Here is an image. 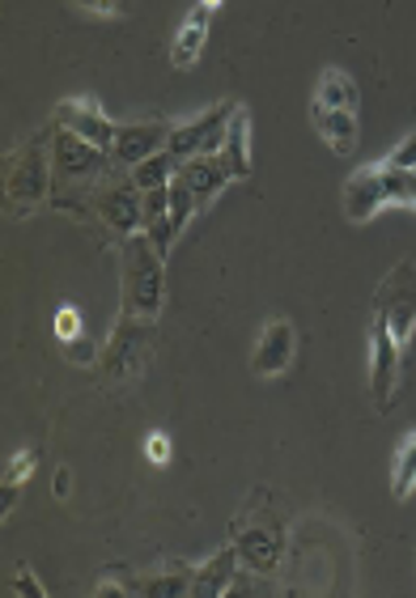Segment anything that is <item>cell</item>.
Returning a JSON list of instances; mask_svg holds the SVG:
<instances>
[{
    "label": "cell",
    "mask_w": 416,
    "mask_h": 598,
    "mask_svg": "<svg viewBox=\"0 0 416 598\" xmlns=\"http://www.w3.org/2000/svg\"><path fill=\"white\" fill-rule=\"evenodd\" d=\"M311 124L319 127V136L331 145V154L349 158L357 149V111H336V106H323L319 98L311 102Z\"/></svg>",
    "instance_id": "2e32d148"
},
{
    "label": "cell",
    "mask_w": 416,
    "mask_h": 598,
    "mask_svg": "<svg viewBox=\"0 0 416 598\" xmlns=\"http://www.w3.org/2000/svg\"><path fill=\"white\" fill-rule=\"evenodd\" d=\"M52 140H56V120L38 127L31 140L4 161V195H9L13 213H31L38 204H52V191H56Z\"/></svg>",
    "instance_id": "7a4b0ae2"
},
{
    "label": "cell",
    "mask_w": 416,
    "mask_h": 598,
    "mask_svg": "<svg viewBox=\"0 0 416 598\" xmlns=\"http://www.w3.org/2000/svg\"><path fill=\"white\" fill-rule=\"evenodd\" d=\"M386 161H391V166H404V170H416V132H408V136L386 154Z\"/></svg>",
    "instance_id": "f1b7e54d"
},
{
    "label": "cell",
    "mask_w": 416,
    "mask_h": 598,
    "mask_svg": "<svg viewBox=\"0 0 416 598\" xmlns=\"http://www.w3.org/2000/svg\"><path fill=\"white\" fill-rule=\"evenodd\" d=\"M293 352H297V331L289 318H272L263 331H259L256 357H251V370L256 379H281L289 365H293Z\"/></svg>",
    "instance_id": "7c38bea8"
},
{
    "label": "cell",
    "mask_w": 416,
    "mask_h": 598,
    "mask_svg": "<svg viewBox=\"0 0 416 598\" xmlns=\"http://www.w3.org/2000/svg\"><path fill=\"white\" fill-rule=\"evenodd\" d=\"M72 4H77V9H90V13H106V18L132 9V0H72Z\"/></svg>",
    "instance_id": "4dcf8cb0"
},
{
    "label": "cell",
    "mask_w": 416,
    "mask_h": 598,
    "mask_svg": "<svg viewBox=\"0 0 416 598\" xmlns=\"http://www.w3.org/2000/svg\"><path fill=\"white\" fill-rule=\"evenodd\" d=\"M225 161L234 166V174L238 179H247L251 174V120H247V111L238 106L234 111V120L225 127V145H222Z\"/></svg>",
    "instance_id": "d6986e66"
},
{
    "label": "cell",
    "mask_w": 416,
    "mask_h": 598,
    "mask_svg": "<svg viewBox=\"0 0 416 598\" xmlns=\"http://www.w3.org/2000/svg\"><path fill=\"white\" fill-rule=\"evenodd\" d=\"M68 493H72V472L56 467V497H68Z\"/></svg>",
    "instance_id": "d6a6232c"
},
{
    "label": "cell",
    "mask_w": 416,
    "mask_h": 598,
    "mask_svg": "<svg viewBox=\"0 0 416 598\" xmlns=\"http://www.w3.org/2000/svg\"><path fill=\"white\" fill-rule=\"evenodd\" d=\"M34 467H38V450H22L18 459H9V467H4V484H26Z\"/></svg>",
    "instance_id": "484cf974"
},
{
    "label": "cell",
    "mask_w": 416,
    "mask_h": 598,
    "mask_svg": "<svg viewBox=\"0 0 416 598\" xmlns=\"http://www.w3.org/2000/svg\"><path fill=\"white\" fill-rule=\"evenodd\" d=\"M145 234L154 238V247H158L161 255L175 247V238H179V229H175V221H170V213H161V217H149L145 221Z\"/></svg>",
    "instance_id": "d4e9b609"
},
{
    "label": "cell",
    "mask_w": 416,
    "mask_h": 598,
    "mask_svg": "<svg viewBox=\"0 0 416 598\" xmlns=\"http://www.w3.org/2000/svg\"><path fill=\"white\" fill-rule=\"evenodd\" d=\"M195 208H200V200H195L192 188L175 174V179H170V221H175V229H188V221H192Z\"/></svg>",
    "instance_id": "603a6c76"
},
{
    "label": "cell",
    "mask_w": 416,
    "mask_h": 598,
    "mask_svg": "<svg viewBox=\"0 0 416 598\" xmlns=\"http://www.w3.org/2000/svg\"><path fill=\"white\" fill-rule=\"evenodd\" d=\"M179 179L192 188V195L200 204H209V200L222 195L225 183L238 179V174H234V166L225 161V154H195V158H188L179 166Z\"/></svg>",
    "instance_id": "5bb4252c"
},
{
    "label": "cell",
    "mask_w": 416,
    "mask_h": 598,
    "mask_svg": "<svg viewBox=\"0 0 416 598\" xmlns=\"http://www.w3.org/2000/svg\"><path fill=\"white\" fill-rule=\"evenodd\" d=\"M323 106H336V111H357L361 106V90L352 81L345 68H327L319 77V90H315Z\"/></svg>",
    "instance_id": "ffe728a7"
},
{
    "label": "cell",
    "mask_w": 416,
    "mask_h": 598,
    "mask_svg": "<svg viewBox=\"0 0 416 598\" xmlns=\"http://www.w3.org/2000/svg\"><path fill=\"white\" fill-rule=\"evenodd\" d=\"M94 195V213L102 225H111L120 238H128L136 229H145V191L132 183V174H120V166L98 179Z\"/></svg>",
    "instance_id": "5b68a950"
},
{
    "label": "cell",
    "mask_w": 416,
    "mask_h": 598,
    "mask_svg": "<svg viewBox=\"0 0 416 598\" xmlns=\"http://www.w3.org/2000/svg\"><path fill=\"white\" fill-rule=\"evenodd\" d=\"M383 204H386L383 166L374 161V166H361V170H352L349 183H345V217H349L352 225H366V221L374 217Z\"/></svg>",
    "instance_id": "4fadbf2b"
},
{
    "label": "cell",
    "mask_w": 416,
    "mask_h": 598,
    "mask_svg": "<svg viewBox=\"0 0 416 598\" xmlns=\"http://www.w3.org/2000/svg\"><path fill=\"white\" fill-rule=\"evenodd\" d=\"M195 586V565H183V561H166L158 573H149L136 590L154 598H188Z\"/></svg>",
    "instance_id": "ac0fdd59"
},
{
    "label": "cell",
    "mask_w": 416,
    "mask_h": 598,
    "mask_svg": "<svg viewBox=\"0 0 416 598\" xmlns=\"http://www.w3.org/2000/svg\"><path fill=\"white\" fill-rule=\"evenodd\" d=\"M154 318L140 315H124L115 327H111V340L102 345V357H98V374L106 386H132L149 370L154 361Z\"/></svg>",
    "instance_id": "3957f363"
},
{
    "label": "cell",
    "mask_w": 416,
    "mask_h": 598,
    "mask_svg": "<svg viewBox=\"0 0 416 598\" xmlns=\"http://www.w3.org/2000/svg\"><path fill=\"white\" fill-rule=\"evenodd\" d=\"M170 127L166 120H140V124H120L115 132V149H111V158L120 170H132V166H140L145 158H154L166 149V140H170Z\"/></svg>",
    "instance_id": "8fae6325"
},
{
    "label": "cell",
    "mask_w": 416,
    "mask_h": 598,
    "mask_svg": "<svg viewBox=\"0 0 416 598\" xmlns=\"http://www.w3.org/2000/svg\"><path fill=\"white\" fill-rule=\"evenodd\" d=\"M234 111H238V102H222V106H213V111L195 115V120H188V124H175L170 127L166 149H170L179 161L195 158V154H222L225 127H229V120H234Z\"/></svg>",
    "instance_id": "52a82bcc"
},
{
    "label": "cell",
    "mask_w": 416,
    "mask_h": 598,
    "mask_svg": "<svg viewBox=\"0 0 416 598\" xmlns=\"http://www.w3.org/2000/svg\"><path fill=\"white\" fill-rule=\"evenodd\" d=\"M234 548H238L243 565H251L256 573H272L285 556V535H281V527H268L259 518L256 522L238 518L234 522Z\"/></svg>",
    "instance_id": "9c48e42d"
},
{
    "label": "cell",
    "mask_w": 416,
    "mask_h": 598,
    "mask_svg": "<svg viewBox=\"0 0 416 598\" xmlns=\"http://www.w3.org/2000/svg\"><path fill=\"white\" fill-rule=\"evenodd\" d=\"M52 170H56V188H90V183L106 179L115 170V158L106 149L90 145V140H81L77 132H65V127L56 124Z\"/></svg>",
    "instance_id": "277c9868"
},
{
    "label": "cell",
    "mask_w": 416,
    "mask_h": 598,
    "mask_svg": "<svg viewBox=\"0 0 416 598\" xmlns=\"http://www.w3.org/2000/svg\"><path fill=\"white\" fill-rule=\"evenodd\" d=\"M86 327H81V311L77 306H60V315H56V340L65 345V340H72V336H81Z\"/></svg>",
    "instance_id": "83f0119b"
},
{
    "label": "cell",
    "mask_w": 416,
    "mask_h": 598,
    "mask_svg": "<svg viewBox=\"0 0 416 598\" xmlns=\"http://www.w3.org/2000/svg\"><path fill=\"white\" fill-rule=\"evenodd\" d=\"M209 13L213 9H192L188 13V22L179 26V34H175V43H170V64L175 68H192L195 60H200V52H204V38H209Z\"/></svg>",
    "instance_id": "e0dca14e"
},
{
    "label": "cell",
    "mask_w": 416,
    "mask_h": 598,
    "mask_svg": "<svg viewBox=\"0 0 416 598\" xmlns=\"http://www.w3.org/2000/svg\"><path fill=\"white\" fill-rule=\"evenodd\" d=\"M413 493H416V433H408L404 445L395 450V463H391V497L408 501Z\"/></svg>",
    "instance_id": "44dd1931"
},
{
    "label": "cell",
    "mask_w": 416,
    "mask_h": 598,
    "mask_svg": "<svg viewBox=\"0 0 416 598\" xmlns=\"http://www.w3.org/2000/svg\"><path fill=\"white\" fill-rule=\"evenodd\" d=\"M200 4H204V9H217V4H222V0H200Z\"/></svg>",
    "instance_id": "836d02e7"
},
{
    "label": "cell",
    "mask_w": 416,
    "mask_h": 598,
    "mask_svg": "<svg viewBox=\"0 0 416 598\" xmlns=\"http://www.w3.org/2000/svg\"><path fill=\"white\" fill-rule=\"evenodd\" d=\"M145 459L166 467V463H170V438H166V433H149V438H145Z\"/></svg>",
    "instance_id": "f546056e"
},
{
    "label": "cell",
    "mask_w": 416,
    "mask_h": 598,
    "mask_svg": "<svg viewBox=\"0 0 416 598\" xmlns=\"http://www.w3.org/2000/svg\"><path fill=\"white\" fill-rule=\"evenodd\" d=\"M179 166L183 161L175 158L170 149H161V154H154V158H145L140 166H132V183L140 191H154V188H166L175 174H179Z\"/></svg>",
    "instance_id": "7402d4cb"
},
{
    "label": "cell",
    "mask_w": 416,
    "mask_h": 598,
    "mask_svg": "<svg viewBox=\"0 0 416 598\" xmlns=\"http://www.w3.org/2000/svg\"><path fill=\"white\" fill-rule=\"evenodd\" d=\"M238 565H243V556H238V548L229 543L222 552H213L204 565H195V586H192V598H222L229 595V586L238 582Z\"/></svg>",
    "instance_id": "9a60e30c"
},
{
    "label": "cell",
    "mask_w": 416,
    "mask_h": 598,
    "mask_svg": "<svg viewBox=\"0 0 416 598\" xmlns=\"http://www.w3.org/2000/svg\"><path fill=\"white\" fill-rule=\"evenodd\" d=\"M400 352L404 345L386 331L383 318L370 323V395H374V408H391V395H395V379H400Z\"/></svg>",
    "instance_id": "ba28073f"
},
{
    "label": "cell",
    "mask_w": 416,
    "mask_h": 598,
    "mask_svg": "<svg viewBox=\"0 0 416 598\" xmlns=\"http://www.w3.org/2000/svg\"><path fill=\"white\" fill-rule=\"evenodd\" d=\"M65 357L72 361V365H98V357H102V348L81 331V336H72V340H65Z\"/></svg>",
    "instance_id": "cb8c5ba5"
},
{
    "label": "cell",
    "mask_w": 416,
    "mask_h": 598,
    "mask_svg": "<svg viewBox=\"0 0 416 598\" xmlns=\"http://www.w3.org/2000/svg\"><path fill=\"white\" fill-rule=\"evenodd\" d=\"M56 124L65 127V132H77L81 140H90L98 149H115V132L120 127L111 124L106 115H102V106H98L94 98H65L60 106H56V115H52Z\"/></svg>",
    "instance_id": "30bf717a"
},
{
    "label": "cell",
    "mask_w": 416,
    "mask_h": 598,
    "mask_svg": "<svg viewBox=\"0 0 416 598\" xmlns=\"http://www.w3.org/2000/svg\"><path fill=\"white\" fill-rule=\"evenodd\" d=\"M18 493H22V484H4V493H0V518H9V514H13Z\"/></svg>",
    "instance_id": "1f68e13d"
},
{
    "label": "cell",
    "mask_w": 416,
    "mask_h": 598,
    "mask_svg": "<svg viewBox=\"0 0 416 598\" xmlns=\"http://www.w3.org/2000/svg\"><path fill=\"white\" fill-rule=\"evenodd\" d=\"M374 318H383L386 331L400 340V345H408L416 331V268L408 259H400L395 268H391V277L379 284V293H374Z\"/></svg>",
    "instance_id": "8992f818"
},
{
    "label": "cell",
    "mask_w": 416,
    "mask_h": 598,
    "mask_svg": "<svg viewBox=\"0 0 416 598\" xmlns=\"http://www.w3.org/2000/svg\"><path fill=\"white\" fill-rule=\"evenodd\" d=\"M13 595H22V598H47V586H38V577H34L31 565H18V568H13Z\"/></svg>",
    "instance_id": "4316f807"
},
{
    "label": "cell",
    "mask_w": 416,
    "mask_h": 598,
    "mask_svg": "<svg viewBox=\"0 0 416 598\" xmlns=\"http://www.w3.org/2000/svg\"><path fill=\"white\" fill-rule=\"evenodd\" d=\"M120 293H124V315L158 318L166 297V255L140 229L120 238Z\"/></svg>",
    "instance_id": "6da1fadb"
}]
</instances>
